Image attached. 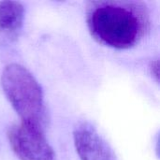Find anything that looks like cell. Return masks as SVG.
<instances>
[{"instance_id":"1","label":"cell","mask_w":160,"mask_h":160,"mask_svg":"<svg viewBox=\"0 0 160 160\" xmlns=\"http://www.w3.org/2000/svg\"><path fill=\"white\" fill-rule=\"evenodd\" d=\"M92 35L101 43L128 49L135 45L143 32V21L133 8L121 3H102L88 16Z\"/></svg>"},{"instance_id":"2","label":"cell","mask_w":160,"mask_h":160,"mask_svg":"<svg viewBox=\"0 0 160 160\" xmlns=\"http://www.w3.org/2000/svg\"><path fill=\"white\" fill-rule=\"evenodd\" d=\"M1 84L22 122L42 128L45 116L43 95L34 76L24 67L9 64L2 72Z\"/></svg>"},{"instance_id":"3","label":"cell","mask_w":160,"mask_h":160,"mask_svg":"<svg viewBox=\"0 0 160 160\" xmlns=\"http://www.w3.org/2000/svg\"><path fill=\"white\" fill-rule=\"evenodd\" d=\"M8 142L21 160H53V152L42 128L21 122L14 125L8 133Z\"/></svg>"},{"instance_id":"4","label":"cell","mask_w":160,"mask_h":160,"mask_svg":"<svg viewBox=\"0 0 160 160\" xmlns=\"http://www.w3.org/2000/svg\"><path fill=\"white\" fill-rule=\"evenodd\" d=\"M73 138L81 160H115L109 145L92 127L80 126L75 129Z\"/></svg>"},{"instance_id":"5","label":"cell","mask_w":160,"mask_h":160,"mask_svg":"<svg viewBox=\"0 0 160 160\" xmlns=\"http://www.w3.org/2000/svg\"><path fill=\"white\" fill-rule=\"evenodd\" d=\"M23 6L17 1H0V30L6 33L17 32L22 24Z\"/></svg>"},{"instance_id":"6","label":"cell","mask_w":160,"mask_h":160,"mask_svg":"<svg viewBox=\"0 0 160 160\" xmlns=\"http://www.w3.org/2000/svg\"><path fill=\"white\" fill-rule=\"evenodd\" d=\"M152 73L156 77L157 81H158V62L155 61L152 65Z\"/></svg>"}]
</instances>
